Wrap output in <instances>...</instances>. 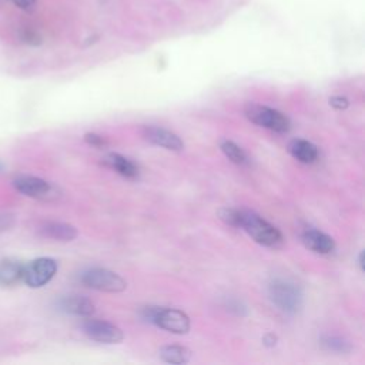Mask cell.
<instances>
[{"mask_svg": "<svg viewBox=\"0 0 365 365\" xmlns=\"http://www.w3.org/2000/svg\"><path fill=\"white\" fill-rule=\"evenodd\" d=\"M240 229L244 230L258 244L269 249H280L284 244L281 231L250 210H241Z\"/></svg>", "mask_w": 365, "mask_h": 365, "instance_id": "6da1fadb", "label": "cell"}, {"mask_svg": "<svg viewBox=\"0 0 365 365\" xmlns=\"http://www.w3.org/2000/svg\"><path fill=\"white\" fill-rule=\"evenodd\" d=\"M15 224V218L10 214H0V231L9 230Z\"/></svg>", "mask_w": 365, "mask_h": 365, "instance_id": "cb8c5ba5", "label": "cell"}, {"mask_svg": "<svg viewBox=\"0 0 365 365\" xmlns=\"http://www.w3.org/2000/svg\"><path fill=\"white\" fill-rule=\"evenodd\" d=\"M220 149L223 152V154L230 160L233 161L234 164H238V166H244L249 163V157L246 154V152L242 150L240 145H237L234 141L231 140H223L220 143Z\"/></svg>", "mask_w": 365, "mask_h": 365, "instance_id": "e0dca14e", "label": "cell"}, {"mask_svg": "<svg viewBox=\"0 0 365 365\" xmlns=\"http://www.w3.org/2000/svg\"><path fill=\"white\" fill-rule=\"evenodd\" d=\"M80 281L86 287L103 293H121L127 288L123 277L107 269H89L80 274Z\"/></svg>", "mask_w": 365, "mask_h": 365, "instance_id": "5b68a950", "label": "cell"}, {"mask_svg": "<svg viewBox=\"0 0 365 365\" xmlns=\"http://www.w3.org/2000/svg\"><path fill=\"white\" fill-rule=\"evenodd\" d=\"M218 217H220V220L224 222L227 226L240 229L241 210H237V208H222V210H218Z\"/></svg>", "mask_w": 365, "mask_h": 365, "instance_id": "d6986e66", "label": "cell"}, {"mask_svg": "<svg viewBox=\"0 0 365 365\" xmlns=\"http://www.w3.org/2000/svg\"><path fill=\"white\" fill-rule=\"evenodd\" d=\"M59 308L70 315H76V317H90L96 311L94 303L82 296H67L60 299Z\"/></svg>", "mask_w": 365, "mask_h": 365, "instance_id": "8fae6325", "label": "cell"}, {"mask_svg": "<svg viewBox=\"0 0 365 365\" xmlns=\"http://www.w3.org/2000/svg\"><path fill=\"white\" fill-rule=\"evenodd\" d=\"M262 344H264L265 347H269V348L274 347V346L277 344V335H274L273 332L265 334V335L262 337Z\"/></svg>", "mask_w": 365, "mask_h": 365, "instance_id": "d4e9b609", "label": "cell"}, {"mask_svg": "<svg viewBox=\"0 0 365 365\" xmlns=\"http://www.w3.org/2000/svg\"><path fill=\"white\" fill-rule=\"evenodd\" d=\"M244 113L251 123L264 129L273 130L276 133H287L291 127L290 118L281 112L271 107L247 103L244 107Z\"/></svg>", "mask_w": 365, "mask_h": 365, "instance_id": "277c9868", "label": "cell"}, {"mask_svg": "<svg viewBox=\"0 0 365 365\" xmlns=\"http://www.w3.org/2000/svg\"><path fill=\"white\" fill-rule=\"evenodd\" d=\"M330 106L337 109V110H346L348 109L350 106V102L347 97H343V96H334L330 99Z\"/></svg>", "mask_w": 365, "mask_h": 365, "instance_id": "7402d4cb", "label": "cell"}, {"mask_svg": "<svg viewBox=\"0 0 365 365\" xmlns=\"http://www.w3.org/2000/svg\"><path fill=\"white\" fill-rule=\"evenodd\" d=\"M102 160L107 167L114 170V172L118 173L120 176L132 180L139 177V167L125 156H121L118 153H109Z\"/></svg>", "mask_w": 365, "mask_h": 365, "instance_id": "9a60e30c", "label": "cell"}, {"mask_svg": "<svg viewBox=\"0 0 365 365\" xmlns=\"http://www.w3.org/2000/svg\"><path fill=\"white\" fill-rule=\"evenodd\" d=\"M21 40L26 43V44H30V46H39L42 43V37L37 32L32 30V29H24L20 35Z\"/></svg>", "mask_w": 365, "mask_h": 365, "instance_id": "ffe728a7", "label": "cell"}, {"mask_svg": "<svg viewBox=\"0 0 365 365\" xmlns=\"http://www.w3.org/2000/svg\"><path fill=\"white\" fill-rule=\"evenodd\" d=\"M143 319L168 332L173 334H187L190 331V319L188 315L177 308H166V307H148L144 308Z\"/></svg>", "mask_w": 365, "mask_h": 365, "instance_id": "7a4b0ae2", "label": "cell"}, {"mask_svg": "<svg viewBox=\"0 0 365 365\" xmlns=\"http://www.w3.org/2000/svg\"><path fill=\"white\" fill-rule=\"evenodd\" d=\"M141 134L143 137L159 145V148H163L166 150L170 152H183L184 150V143L183 140L173 132H170L167 129L163 127H157V126H144L141 129Z\"/></svg>", "mask_w": 365, "mask_h": 365, "instance_id": "9c48e42d", "label": "cell"}, {"mask_svg": "<svg viewBox=\"0 0 365 365\" xmlns=\"http://www.w3.org/2000/svg\"><path fill=\"white\" fill-rule=\"evenodd\" d=\"M0 2H2V0H0Z\"/></svg>", "mask_w": 365, "mask_h": 365, "instance_id": "4316f807", "label": "cell"}, {"mask_svg": "<svg viewBox=\"0 0 365 365\" xmlns=\"http://www.w3.org/2000/svg\"><path fill=\"white\" fill-rule=\"evenodd\" d=\"M269 296L274 305L285 314H296L303 307V291L288 280L274 278L269 284Z\"/></svg>", "mask_w": 365, "mask_h": 365, "instance_id": "3957f363", "label": "cell"}, {"mask_svg": "<svg viewBox=\"0 0 365 365\" xmlns=\"http://www.w3.org/2000/svg\"><path fill=\"white\" fill-rule=\"evenodd\" d=\"M288 153L297 161L304 164H312L319 159L317 145L304 139H294L288 143Z\"/></svg>", "mask_w": 365, "mask_h": 365, "instance_id": "7c38bea8", "label": "cell"}, {"mask_svg": "<svg viewBox=\"0 0 365 365\" xmlns=\"http://www.w3.org/2000/svg\"><path fill=\"white\" fill-rule=\"evenodd\" d=\"M82 330L90 339H93V341L102 344H118L123 341L125 338L123 331H121L117 326L102 320L89 319L83 321Z\"/></svg>", "mask_w": 365, "mask_h": 365, "instance_id": "52a82bcc", "label": "cell"}, {"mask_svg": "<svg viewBox=\"0 0 365 365\" xmlns=\"http://www.w3.org/2000/svg\"><path fill=\"white\" fill-rule=\"evenodd\" d=\"M160 358L168 364H187L190 362L193 353L183 346H164L159 351Z\"/></svg>", "mask_w": 365, "mask_h": 365, "instance_id": "2e32d148", "label": "cell"}, {"mask_svg": "<svg viewBox=\"0 0 365 365\" xmlns=\"http://www.w3.org/2000/svg\"><path fill=\"white\" fill-rule=\"evenodd\" d=\"M13 186L23 196L37 200H51L56 196L55 187L51 183L35 176H17L13 180Z\"/></svg>", "mask_w": 365, "mask_h": 365, "instance_id": "ba28073f", "label": "cell"}, {"mask_svg": "<svg viewBox=\"0 0 365 365\" xmlns=\"http://www.w3.org/2000/svg\"><path fill=\"white\" fill-rule=\"evenodd\" d=\"M12 2L24 12H32L36 8L37 0H12Z\"/></svg>", "mask_w": 365, "mask_h": 365, "instance_id": "603a6c76", "label": "cell"}, {"mask_svg": "<svg viewBox=\"0 0 365 365\" xmlns=\"http://www.w3.org/2000/svg\"><path fill=\"white\" fill-rule=\"evenodd\" d=\"M40 234L43 237L52 238L56 241H73L78 237V230L76 227H73L71 224L67 223H60V222H46L40 226Z\"/></svg>", "mask_w": 365, "mask_h": 365, "instance_id": "4fadbf2b", "label": "cell"}, {"mask_svg": "<svg viewBox=\"0 0 365 365\" xmlns=\"http://www.w3.org/2000/svg\"><path fill=\"white\" fill-rule=\"evenodd\" d=\"M321 344L328 351H332V353L346 354V353L351 351V346L347 341H344L343 338H338V337H326V338H323Z\"/></svg>", "mask_w": 365, "mask_h": 365, "instance_id": "ac0fdd59", "label": "cell"}, {"mask_svg": "<svg viewBox=\"0 0 365 365\" xmlns=\"http://www.w3.org/2000/svg\"><path fill=\"white\" fill-rule=\"evenodd\" d=\"M362 257H364V253H359V256H358V265H359L361 271H364V262H362Z\"/></svg>", "mask_w": 365, "mask_h": 365, "instance_id": "484cf974", "label": "cell"}, {"mask_svg": "<svg viewBox=\"0 0 365 365\" xmlns=\"http://www.w3.org/2000/svg\"><path fill=\"white\" fill-rule=\"evenodd\" d=\"M84 141L90 145H93V148H105V145H107L106 137L97 134V133H86Z\"/></svg>", "mask_w": 365, "mask_h": 365, "instance_id": "44dd1931", "label": "cell"}, {"mask_svg": "<svg viewBox=\"0 0 365 365\" xmlns=\"http://www.w3.org/2000/svg\"><path fill=\"white\" fill-rule=\"evenodd\" d=\"M57 273V262L53 258L42 257L24 264L23 281L30 288L44 287L47 283H51Z\"/></svg>", "mask_w": 365, "mask_h": 365, "instance_id": "8992f818", "label": "cell"}, {"mask_svg": "<svg viewBox=\"0 0 365 365\" xmlns=\"http://www.w3.org/2000/svg\"><path fill=\"white\" fill-rule=\"evenodd\" d=\"M24 264L16 258H6L0 261V285L12 287L23 281Z\"/></svg>", "mask_w": 365, "mask_h": 365, "instance_id": "5bb4252c", "label": "cell"}, {"mask_svg": "<svg viewBox=\"0 0 365 365\" xmlns=\"http://www.w3.org/2000/svg\"><path fill=\"white\" fill-rule=\"evenodd\" d=\"M301 241L303 244L317 254L327 256L331 254L335 250V241L331 235L315 230V229H308L301 234Z\"/></svg>", "mask_w": 365, "mask_h": 365, "instance_id": "30bf717a", "label": "cell"}]
</instances>
